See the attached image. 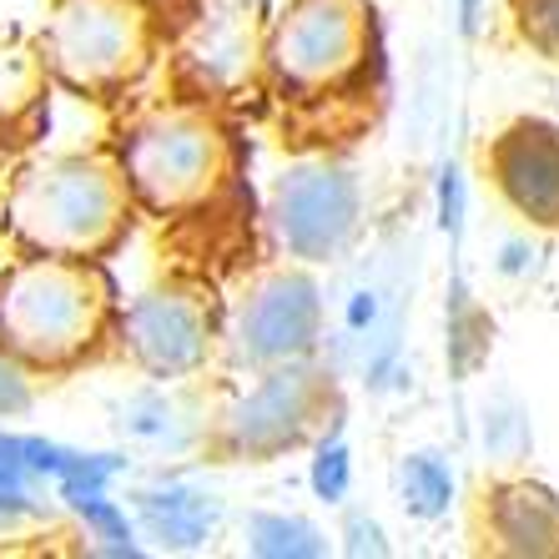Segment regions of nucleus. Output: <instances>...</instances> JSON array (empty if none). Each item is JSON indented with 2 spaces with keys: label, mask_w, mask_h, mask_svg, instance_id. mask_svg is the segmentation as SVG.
Instances as JSON below:
<instances>
[{
  "label": "nucleus",
  "mask_w": 559,
  "mask_h": 559,
  "mask_svg": "<svg viewBox=\"0 0 559 559\" xmlns=\"http://www.w3.org/2000/svg\"><path fill=\"white\" fill-rule=\"evenodd\" d=\"M117 323V283L92 258H21L0 273V348L21 368L66 373Z\"/></svg>",
  "instance_id": "obj_1"
},
{
  "label": "nucleus",
  "mask_w": 559,
  "mask_h": 559,
  "mask_svg": "<svg viewBox=\"0 0 559 559\" xmlns=\"http://www.w3.org/2000/svg\"><path fill=\"white\" fill-rule=\"evenodd\" d=\"M131 187L111 156H46L5 197L15 248L36 258H102L131 227Z\"/></svg>",
  "instance_id": "obj_2"
},
{
  "label": "nucleus",
  "mask_w": 559,
  "mask_h": 559,
  "mask_svg": "<svg viewBox=\"0 0 559 559\" xmlns=\"http://www.w3.org/2000/svg\"><path fill=\"white\" fill-rule=\"evenodd\" d=\"M121 171H127L131 202H142L156 217H187L217 202L233 182V136L207 106H162L146 111L121 142Z\"/></svg>",
  "instance_id": "obj_3"
},
{
  "label": "nucleus",
  "mask_w": 559,
  "mask_h": 559,
  "mask_svg": "<svg viewBox=\"0 0 559 559\" xmlns=\"http://www.w3.org/2000/svg\"><path fill=\"white\" fill-rule=\"evenodd\" d=\"M378 56L368 0H293L262 40V66L283 102H323L364 81Z\"/></svg>",
  "instance_id": "obj_4"
},
{
  "label": "nucleus",
  "mask_w": 559,
  "mask_h": 559,
  "mask_svg": "<svg viewBox=\"0 0 559 559\" xmlns=\"http://www.w3.org/2000/svg\"><path fill=\"white\" fill-rule=\"evenodd\" d=\"M40 56L71 92L111 96L152 61V15L142 0H56Z\"/></svg>",
  "instance_id": "obj_5"
},
{
  "label": "nucleus",
  "mask_w": 559,
  "mask_h": 559,
  "mask_svg": "<svg viewBox=\"0 0 559 559\" xmlns=\"http://www.w3.org/2000/svg\"><path fill=\"white\" fill-rule=\"evenodd\" d=\"M328 414H338L333 373L308 358L262 368V378L217 418V454L227 459H273L298 449L312 433H328Z\"/></svg>",
  "instance_id": "obj_6"
},
{
  "label": "nucleus",
  "mask_w": 559,
  "mask_h": 559,
  "mask_svg": "<svg viewBox=\"0 0 559 559\" xmlns=\"http://www.w3.org/2000/svg\"><path fill=\"white\" fill-rule=\"evenodd\" d=\"M323 338V287L302 267H267L227 312L222 343L237 368H273L308 358Z\"/></svg>",
  "instance_id": "obj_7"
},
{
  "label": "nucleus",
  "mask_w": 559,
  "mask_h": 559,
  "mask_svg": "<svg viewBox=\"0 0 559 559\" xmlns=\"http://www.w3.org/2000/svg\"><path fill=\"white\" fill-rule=\"evenodd\" d=\"M358 177L333 156H302L273 182L267 227L277 248L298 262H333L358 233Z\"/></svg>",
  "instance_id": "obj_8"
},
{
  "label": "nucleus",
  "mask_w": 559,
  "mask_h": 559,
  "mask_svg": "<svg viewBox=\"0 0 559 559\" xmlns=\"http://www.w3.org/2000/svg\"><path fill=\"white\" fill-rule=\"evenodd\" d=\"M117 338L127 358L156 383L187 378L207 364L212 338H217V318L202 287H156L136 298L127 312H117Z\"/></svg>",
  "instance_id": "obj_9"
},
{
  "label": "nucleus",
  "mask_w": 559,
  "mask_h": 559,
  "mask_svg": "<svg viewBox=\"0 0 559 559\" xmlns=\"http://www.w3.org/2000/svg\"><path fill=\"white\" fill-rule=\"evenodd\" d=\"M489 177L520 217L559 233V127L514 121L489 146Z\"/></svg>",
  "instance_id": "obj_10"
},
{
  "label": "nucleus",
  "mask_w": 559,
  "mask_h": 559,
  "mask_svg": "<svg viewBox=\"0 0 559 559\" xmlns=\"http://www.w3.org/2000/svg\"><path fill=\"white\" fill-rule=\"evenodd\" d=\"M489 549L504 555H559V499L539 484H499L484 495Z\"/></svg>",
  "instance_id": "obj_11"
},
{
  "label": "nucleus",
  "mask_w": 559,
  "mask_h": 559,
  "mask_svg": "<svg viewBox=\"0 0 559 559\" xmlns=\"http://www.w3.org/2000/svg\"><path fill=\"white\" fill-rule=\"evenodd\" d=\"M182 61L202 76L207 92H217V86H233V81L252 76L258 40H252V26L233 21V15H217V21H207V26L197 31V40L182 51Z\"/></svg>",
  "instance_id": "obj_12"
},
{
  "label": "nucleus",
  "mask_w": 559,
  "mask_h": 559,
  "mask_svg": "<svg viewBox=\"0 0 559 559\" xmlns=\"http://www.w3.org/2000/svg\"><path fill=\"white\" fill-rule=\"evenodd\" d=\"M46 56L40 46H31L21 31L0 26V121L26 117L31 106L46 96Z\"/></svg>",
  "instance_id": "obj_13"
},
{
  "label": "nucleus",
  "mask_w": 559,
  "mask_h": 559,
  "mask_svg": "<svg viewBox=\"0 0 559 559\" xmlns=\"http://www.w3.org/2000/svg\"><path fill=\"white\" fill-rule=\"evenodd\" d=\"M142 524L152 539H162V545L171 549H192L207 539L212 530V514L217 509L207 504L202 495H192V489H167V495H142Z\"/></svg>",
  "instance_id": "obj_14"
},
{
  "label": "nucleus",
  "mask_w": 559,
  "mask_h": 559,
  "mask_svg": "<svg viewBox=\"0 0 559 559\" xmlns=\"http://www.w3.org/2000/svg\"><path fill=\"white\" fill-rule=\"evenodd\" d=\"M449 499H454V479L449 468L433 454H408L399 464V504L414 514V520H439L449 514Z\"/></svg>",
  "instance_id": "obj_15"
},
{
  "label": "nucleus",
  "mask_w": 559,
  "mask_h": 559,
  "mask_svg": "<svg viewBox=\"0 0 559 559\" xmlns=\"http://www.w3.org/2000/svg\"><path fill=\"white\" fill-rule=\"evenodd\" d=\"M248 549L252 555H323L328 539L308 520H287V514H252L248 520Z\"/></svg>",
  "instance_id": "obj_16"
},
{
  "label": "nucleus",
  "mask_w": 559,
  "mask_h": 559,
  "mask_svg": "<svg viewBox=\"0 0 559 559\" xmlns=\"http://www.w3.org/2000/svg\"><path fill=\"white\" fill-rule=\"evenodd\" d=\"M31 474L36 468L26 464L21 439L0 433V530H11V524H21L31 514Z\"/></svg>",
  "instance_id": "obj_17"
},
{
  "label": "nucleus",
  "mask_w": 559,
  "mask_h": 559,
  "mask_svg": "<svg viewBox=\"0 0 559 559\" xmlns=\"http://www.w3.org/2000/svg\"><path fill=\"white\" fill-rule=\"evenodd\" d=\"M509 11H514V26L534 51L559 61V0H509Z\"/></svg>",
  "instance_id": "obj_18"
},
{
  "label": "nucleus",
  "mask_w": 559,
  "mask_h": 559,
  "mask_svg": "<svg viewBox=\"0 0 559 559\" xmlns=\"http://www.w3.org/2000/svg\"><path fill=\"white\" fill-rule=\"evenodd\" d=\"M312 489H318V499H328V504H338V499L348 495V449H343L338 433L323 439V449L312 459Z\"/></svg>",
  "instance_id": "obj_19"
},
{
  "label": "nucleus",
  "mask_w": 559,
  "mask_h": 559,
  "mask_svg": "<svg viewBox=\"0 0 559 559\" xmlns=\"http://www.w3.org/2000/svg\"><path fill=\"white\" fill-rule=\"evenodd\" d=\"M31 404V389H26V373L15 364L11 353L0 348V414H21Z\"/></svg>",
  "instance_id": "obj_20"
},
{
  "label": "nucleus",
  "mask_w": 559,
  "mask_h": 559,
  "mask_svg": "<svg viewBox=\"0 0 559 559\" xmlns=\"http://www.w3.org/2000/svg\"><path fill=\"white\" fill-rule=\"evenodd\" d=\"M348 549L353 555H383V534H378V524L373 520H353L348 524Z\"/></svg>",
  "instance_id": "obj_21"
},
{
  "label": "nucleus",
  "mask_w": 559,
  "mask_h": 559,
  "mask_svg": "<svg viewBox=\"0 0 559 559\" xmlns=\"http://www.w3.org/2000/svg\"><path fill=\"white\" fill-rule=\"evenodd\" d=\"M146 399H152L156 418H167V399H162V393H146ZM136 414H142V408H131V424H127L131 433H142V429H146V424H142V418H136ZM162 429H167V424H156V429H146V439H162Z\"/></svg>",
  "instance_id": "obj_22"
},
{
  "label": "nucleus",
  "mask_w": 559,
  "mask_h": 559,
  "mask_svg": "<svg viewBox=\"0 0 559 559\" xmlns=\"http://www.w3.org/2000/svg\"><path fill=\"white\" fill-rule=\"evenodd\" d=\"M479 26V0H464V31Z\"/></svg>",
  "instance_id": "obj_23"
}]
</instances>
